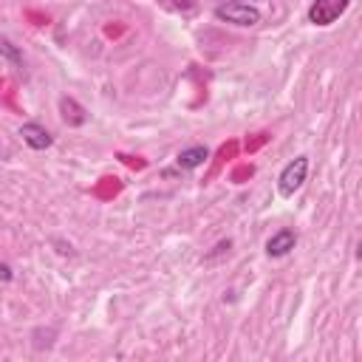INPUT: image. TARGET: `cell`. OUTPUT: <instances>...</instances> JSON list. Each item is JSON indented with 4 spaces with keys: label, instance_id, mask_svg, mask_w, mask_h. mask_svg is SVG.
<instances>
[{
    "label": "cell",
    "instance_id": "5bb4252c",
    "mask_svg": "<svg viewBox=\"0 0 362 362\" xmlns=\"http://www.w3.org/2000/svg\"><path fill=\"white\" fill-rule=\"evenodd\" d=\"M229 246H232V244H229V241H221V244H218V246H216V249H212V252H209V255H207V261H209V258H216V255H221V252H224V249H229Z\"/></svg>",
    "mask_w": 362,
    "mask_h": 362
},
{
    "label": "cell",
    "instance_id": "8fae6325",
    "mask_svg": "<svg viewBox=\"0 0 362 362\" xmlns=\"http://www.w3.org/2000/svg\"><path fill=\"white\" fill-rule=\"evenodd\" d=\"M255 173V167L252 164H241L238 170H235V173H232V181H235V184H244V179H249Z\"/></svg>",
    "mask_w": 362,
    "mask_h": 362
},
{
    "label": "cell",
    "instance_id": "2e32d148",
    "mask_svg": "<svg viewBox=\"0 0 362 362\" xmlns=\"http://www.w3.org/2000/svg\"><path fill=\"white\" fill-rule=\"evenodd\" d=\"M232 3H246V0H232Z\"/></svg>",
    "mask_w": 362,
    "mask_h": 362
},
{
    "label": "cell",
    "instance_id": "ba28073f",
    "mask_svg": "<svg viewBox=\"0 0 362 362\" xmlns=\"http://www.w3.org/2000/svg\"><path fill=\"white\" fill-rule=\"evenodd\" d=\"M0 54H3L9 62H14L17 68H23V51H20L12 40H6V37H0Z\"/></svg>",
    "mask_w": 362,
    "mask_h": 362
},
{
    "label": "cell",
    "instance_id": "5b68a950",
    "mask_svg": "<svg viewBox=\"0 0 362 362\" xmlns=\"http://www.w3.org/2000/svg\"><path fill=\"white\" fill-rule=\"evenodd\" d=\"M294 246H297L294 229H281V232H274V235L266 241V255H269V258H283V255H289Z\"/></svg>",
    "mask_w": 362,
    "mask_h": 362
},
{
    "label": "cell",
    "instance_id": "52a82bcc",
    "mask_svg": "<svg viewBox=\"0 0 362 362\" xmlns=\"http://www.w3.org/2000/svg\"><path fill=\"white\" fill-rule=\"evenodd\" d=\"M207 159H209V151H207L204 144H196V147H187V151H181L176 161H179L181 170H196V167H201Z\"/></svg>",
    "mask_w": 362,
    "mask_h": 362
},
{
    "label": "cell",
    "instance_id": "277c9868",
    "mask_svg": "<svg viewBox=\"0 0 362 362\" xmlns=\"http://www.w3.org/2000/svg\"><path fill=\"white\" fill-rule=\"evenodd\" d=\"M20 136H23V142L31 147V151H46V147H51V142H54L51 133L37 122H26L20 127Z\"/></svg>",
    "mask_w": 362,
    "mask_h": 362
},
{
    "label": "cell",
    "instance_id": "3957f363",
    "mask_svg": "<svg viewBox=\"0 0 362 362\" xmlns=\"http://www.w3.org/2000/svg\"><path fill=\"white\" fill-rule=\"evenodd\" d=\"M306 173H309V159H306V156H297L294 161H289V164L283 167L281 179H278L281 196H294V190H300V187H303Z\"/></svg>",
    "mask_w": 362,
    "mask_h": 362
},
{
    "label": "cell",
    "instance_id": "30bf717a",
    "mask_svg": "<svg viewBox=\"0 0 362 362\" xmlns=\"http://www.w3.org/2000/svg\"><path fill=\"white\" fill-rule=\"evenodd\" d=\"M164 6L170 9H179V12H193L196 9V0H161Z\"/></svg>",
    "mask_w": 362,
    "mask_h": 362
},
{
    "label": "cell",
    "instance_id": "6da1fadb",
    "mask_svg": "<svg viewBox=\"0 0 362 362\" xmlns=\"http://www.w3.org/2000/svg\"><path fill=\"white\" fill-rule=\"evenodd\" d=\"M216 17L232 26H258L261 23V12L249 6V3H224L216 9Z\"/></svg>",
    "mask_w": 362,
    "mask_h": 362
},
{
    "label": "cell",
    "instance_id": "8992f818",
    "mask_svg": "<svg viewBox=\"0 0 362 362\" xmlns=\"http://www.w3.org/2000/svg\"><path fill=\"white\" fill-rule=\"evenodd\" d=\"M60 116H62V122L71 125V127H79V125L88 122V114H85V108H82L77 99H71V96H62L60 99Z\"/></svg>",
    "mask_w": 362,
    "mask_h": 362
},
{
    "label": "cell",
    "instance_id": "7c38bea8",
    "mask_svg": "<svg viewBox=\"0 0 362 362\" xmlns=\"http://www.w3.org/2000/svg\"><path fill=\"white\" fill-rule=\"evenodd\" d=\"M269 139V133H258V139H252V142H246V151H258V147L263 144Z\"/></svg>",
    "mask_w": 362,
    "mask_h": 362
},
{
    "label": "cell",
    "instance_id": "9c48e42d",
    "mask_svg": "<svg viewBox=\"0 0 362 362\" xmlns=\"http://www.w3.org/2000/svg\"><path fill=\"white\" fill-rule=\"evenodd\" d=\"M119 179H102V184L96 187V196L99 198H111V196H116L119 193Z\"/></svg>",
    "mask_w": 362,
    "mask_h": 362
},
{
    "label": "cell",
    "instance_id": "7a4b0ae2",
    "mask_svg": "<svg viewBox=\"0 0 362 362\" xmlns=\"http://www.w3.org/2000/svg\"><path fill=\"white\" fill-rule=\"evenodd\" d=\"M351 0H314L309 9V23L314 26H331L334 20H339L346 14Z\"/></svg>",
    "mask_w": 362,
    "mask_h": 362
},
{
    "label": "cell",
    "instance_id": "4fadbf2b",
    "mask_svg": "<svg viewBox=\"0 0 362 362\" xmlns=\"http://www.w3.org/2000/svg\"><path fill=\"white\" fill-rule=\"evenodd\" d=\"M119 159H122L127 167H136V170H142V167H144V161H142V159H133V156H125V153H119Z\"/></svg>",
    "mask_w": 362,
    "mask_h": 362
},
{
    "label": "cell",
    "instance_id": "9a60e30c",
    "mask_svg": "<svg viewBox=\"0 0 362 362\" xmlns=\"http://www.w3.org/2000/svg\"><path fill=\"white\" fill-rule=\"evenodd\" d=\"M14 274H12V266H6V263H0V281H12Z\"/></svg>",
    "mask_w": 362,
    "mask_h": 362
}]
</instances>
